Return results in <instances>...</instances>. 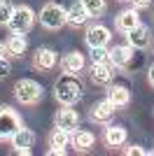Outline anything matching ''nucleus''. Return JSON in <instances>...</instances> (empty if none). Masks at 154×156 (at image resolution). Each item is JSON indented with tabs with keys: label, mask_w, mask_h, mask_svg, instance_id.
<instances>
[{
	"label": "nucleus",
	"mask_w": 154,
	"mask_h": 156,
	"mask_svg": "<svg viewBox=\"0 0 154 156\" xmlns=\"http://www.w3.org/2000/svg\"><path fill=\"white\" fill-rule=\"evenodd\" d=\"M82 84H79V79H77V75H68V72H63L61 77L56 79V84H54V96H56V100L61 105H75L79 98H82Z\"/></svg>",
	"instance_id": "nucleus-1"
},
{
	"label": "nucleus",
	"mask_w": 154,
	"mask_h": 156,
	"mask_svg": "<svg viewBox=\"0 0 154 156\" xmlns=\"http://www.w3.org/2000/svg\"><path fill=\"white\" fill-rule=\"evenodd\" d=\"M33 23H35V12L28 5H19V7H14L12 16L7 21V28H9L12 35H26L33 28Z\"/></svg>",
	"instance_id": "nucleus-2"
},
{
	"label": "nucleus",
	"mask_w": 154,
	"mask_h": 156,
	"mask_svg": "<svg viewBox=\"0 0 154 156\" xmlns=\"http://www.w3.org/2000/svg\"><path fill=\"white\" fill-rule=\"evenodd\" d=\"M14 98L21 105H38L42 100V86L35 79H19L14 84Z\"/></svg>",
	"instance_id": "nucleus-3"
},
{
	"label": "nucleus",
	"mask_w": 154,
	"mask_h": 156,
	"mask_svg": "<svg viewBox=\"0 0 154 156\" xmlns=\"http://www.w3.org/2000/svg\"><path fill=\"white\" fill-rule=\"evenodd\" d=\"M40 26L47 30H58L61 26H65V7L58 2H47L40 9Z\"/></svg>",
	"instance_id": "nucleus-4"
},
{
	"label": "nucleus",
	"mask_w": 154,
	"mask_h": 156,
	"mask_svg": "<svg viewBox=\"0 0 154 156\" xmlns=\"http://www.w3.org/2000/svg\"><path fill=\"white\" fill-rule=\"evenodd\" d=\"M21 117L9 107V105H0V142L9 140V137L21 128Z\"/></svg>",
	"instance_id": "nucleus-5"
},
{
	"label": "nucleus",
	"mask_w": 154,
	"mask_h": 156,
	"mask_svg": "<svg viewBox=\"0 0 154 156\" xmlns=\"http://www.w3.org/2000/svg\"><path fill=\"white\" fill-rule=\"evenodd\" d=\"M84 40H86L89 49H91V47H108L110 40H112V35H110L108 26H103V23H91V26L86 28Z\"/></svg>",
	"instance_id": "nucleus-6"
},
{
	"label": "nucleus",
	"mask_w": 154,
	"mask_h": 156,
	"mask_svg": "<svg viewBox=\"0 0 154 156\" xmlns=\"http://www.w3.org/2000/svg\"><path fill=\"white\" fill-rule=\"evenodd\" d=\"M9 142H12V149L16 154H31V147L35 144V133L31 128H24L21 126L12 137H9Z\"/></svg>",
	"instance_id": "nucleus-7"
},
{
	"label": "nucleus",
	"mask_w": 154,
	"mask_h": 156,
	"mask_svg": "<svg viewBox=\"0 0 154 156\" xmlns=\"http://www.w3.org/2000/svg\"><path fill=\"white\" fill-rule=\"evenodd\" d=\"M70 144V130H65V128H54L49 133V147L51 149L47 151L49 156H61V154H65V147Z\"/></svg>",
	"instance_id": "nucleus-8"
},
{
	"label": "nucleus",
	"mask_w": 154,
	"mask_h": 156,
	"mask_svg": "<svg viewBox=\"0 0 154 156\" xmlns=\"http://www.w3.org/2000/svg\"><path fill=\"white\" fill-rule=\"evenodd\" d=\"M89 117H91V121H96V124H110V119L115 117V105L110 103L108 98H105V100H98V103L91 105Z\"/></svg>",
	"instance_id": "nucleus-9"
},
{
	"label": "nucleus",
	"mask_w": 154,
	"mask_h": 156,
	"mask_svg": "<svg viewBox=\"0 0 154 156\" xmlns=\"http://www.w3.org/2000/svg\"><path fill=\"white\" fill-rule=\"evenodd\" d=\"M56 63H58V56L49 47H40L38 51H35V56H33V65L38 70H54Z\"/></svg>",
	"instance_id": "nucleus-10"
},
{
	"label": "nucleus",
	"mask_w": 154,
	"mask_h": 156,
	"mask_svg": "<svg viewBox=\"0 0 154 156\" xmlns=\"http://www.w3.org/2000/svg\"><path fill=\"white\" fill-rule=\"evenodd\" d=\"M138 23H140V16H138V9H135V7L119 12V14H117V19H115V28L119 33H124V35H126L128 30H133Z\"/></svg>",
	"instance_id": "nucleus-11"
},
{
	"label": "nucleus",
	"mask_w": 154,
	"mask_h": 156,
	"mask_svg": "<svg viewBox=\"0 0 154 156\" xmlns=\"http://www.w3.org/2000/svg\"><path fill=\"white\" fill-rule=\"evenodd\" d=\"M133 61V47L131 44H117L115 49H110V65L115 68H126Z\"/></svg>",
	"instance_id": "nucleus-12"
},
{
	"label": "nucleus",
	"mask_w": 154,
	"mask_h": 156,
	"mask_svg": "<svg viewBox=\"0 0 154 156\" xmlns=\"http://www.w3.org/2000/svg\"><path fill=\"white\" fill-rule=\"evenodd\" d=\"M126 40L133 49H145V47L149 44V28L145 26V23H138L133 30L126 33Z\"/></svg>",
	"instance_id": "nucleus-13"
},
{
	"label": "nucleus",
	"mask_w": 154,
	"mask_h": 156,
	"mask_svg": "<svg viewBox=\"0 0 154 156\" xmlns=\"http://www.w3.org/2000/svg\"><path fill=\"white\" fill-rule=\"evenodd\" d=\"M86 19H89V14H86V9H84L82 0H77V2H72L68 9H65V23L72 28L82 26V23H86Z\"/></svg>",
	"instance_id": "nucleus-14"
},
{
	"label": "nucleus",
	"mask_w": 154,
	"mask_h": 156,
	"mask_svg": "<svg viewBox=\"0 0 154 156\" xmlns=\"http://www.w3.org/2000/svg\"><path fill=\"white\" fill-rule=\"evenodd\" d=\"M77 124H79V114L75 110H70V105H63V110L56 112V126L58 128H65V130H75Z\"/></svg>",
	"instance_id": "nucleus-15"
},
{
	"label": "nucleus",
	"mask_w": 154,
	"mask_h": 156,
	"mask_svg": "<svg viewBox=\"0 0 154 156\" xmlns=\"http://www.w3.org/2000/svg\"><path fill=\"white\" fill-rule=\"evenodd\" d=\"M70 144L75 147L77 151H89L94 144H96V135L89 133V130H72L70 133Z\"/></svg>",
	"instance_id": "nucleus-16"
},
{
	"label": "nucleus",
	"mask_w": 154,
	"mask_h": 156,
	"mask_svg": "<svg viewBox=\"0 0 154 156\" xmlns=\"http://www.w3.org/2000/svg\"><path fill=\"white\" fill-rule=\"evenodd\" d=\"M103 142H105V147H110V149L122 147V144L126 142V128H124V126H108L105 133H103Z\"/></svg>",
	"instance_id": "nucleus-17"
},
{
	"label": "nucleus",
	"mask_w": 154,
	"mask_h": 156,
	"mask_svg": "<svg viewBox=\"0 0 154 156\" xmlns=\"http://www.w3.org/2000/svg\"><path fill=\"white\" fill-rule=\"evenodd\" d=\"M61 70L68 75H79L84 70V56L79 51H70L61 58Z\"/></svg>",
	"instance_id": "nucleus-18"
},
{
	"label": "nucleus",
	"mask_w": 154,
	"mask_h": 156,
	"mask_svg": "<svg viewBox=\"0 0 154 156\" xmlns=\"http://www.w3.org/2000/svg\"><path fill=\"white\" fill-rule=\"evenodd\" d=\"M89 77L94 84L98 86H108L110 82H112V68H110L108 63H94L89 70Z\"/></svg>",
	"instance_id": "nucleus-19"
},
{
	"label": "nucleus",
	"mask_w": 154,
	"mask_h": 156,
	"mask_svg": "<svg viewBox=\"0 0 154 156\" xmlns=\"http://www.w3.org/2000/svg\"><path fill=\"white\" fill-rule=\"evenodd\" d=\"M108 100L115 105V107H126V105L131 103V91L122 84H115V86L108 89Z\"/></svg>",
	"instance_id": "nucleus-20"
},
{
	"label": "nucleus",
	"mask_w": 154,
	"mask_h": 156,
	"mask_svg": "<svg viewBox=\"0 0 154 156\" xmlns=\"http://www.w3.org/2000/svg\"><path fill=\"white\" fill-rule=\"evenodd\" d=\"M26 49H28V40H26L24 35H12V37L5 42V54H9V56H14V58L24 56Z\"/></svg>",
	"instance_id": "nucleus-21"
},
{
	"label": "nucleus",
	"mask_w": 154,
	"mask_h": 156,
	"mask_svg": "<svg viewBox=\"0 0 154 156\" xmlns=\"http://www.w3.org/2000/svg\"><path fill=\"white\" fill-rule=\"evenodd\" d=\"M82 5H84V9H86L89 16H103L105 9H108L105 0H82Z\"/></svg>",
	"instance_id": "nucleus-22"
},
{
	"label": "nucleus",
	"mask_w": 154,
	"mask_h": 156,
	"mask_svg": "<svg viewBox=\"0 0 154 156\" xmlns=\"http://www.w3.org/2000/svg\"><path fill=\"white\" fill-rule=\"evenodd\" d=\"M91 63H108L110 61V51L108 47H91Z\"/></svg>",
	"instance_id": "nucleus-23"
},
{
	"label": "nucleus",
	"mask_w": 154,
	"mask_h": 156,
	"mask_svg": "<svg viewBox=\"0 0 154 156\" xmlns=\"http://www.w3.org/2000/svg\"><path fill=\"white\" fill-rule=\"evenodd\" d=\"M12 12H14L12 2H7V0H0V26H2V23L7 26V21H9V16H12Z\"/></svg>",
	"instance_id": "nucleus-24"
},
{
	"label": "nucleus",
	"mask_w": 154,
	"mask_h": 156,
	"mask_svg": "<svg viewBox=\"0 0 154 156\" xmlns=\"http://www.w3.org/2000/svg\"><path fill=\"white\" fill-rule=\"evenodd\" d=\"M124 154L126 156H142V154H147V151L142 149V147H138V144H131V147H124Z\"/></svg>",
	"instance_id": "nucleus-25"
},
{
	"label": "nucleus",
	"mask_w": 154,
	"mask_h": 156,
	"mask_svg": "<svg viewBox=\"0 0 154 156\" xmlns=\"http://www.w3.org/2000/svg\"><path fill=\"white\" fill-rule=\"evenodd\" d=\"M9 70H12L9 61H7L5 56H0V77H7V75H9Z\"/></svg>",
	"instance_id": "nucleus-26"
},
{
	"label": "nucleus",
	"mask_w": 154,
	"mask_h": 156,
	"mask_svg": "<svg viewBox=\"0 0 154 156\" xmlns=\"http://www.w3.org/2000/svg\"><path fill=\"white\" fill-rule=\"evenodd\" d=\"M133 2V7L135 9H145V7H149L152 5V0H131Z\"/></svg>",
	"instance_id": "nucleus-27"
},
{
	"label": "nucleus",
	"mask_w": 154,
	"mask_h": 156,
	"mask_svg": "<svg viewBox=\"0 0 154 156\" xmlns=\"http://www.w3.org/2000/svg\"><path fill=\"white\" fill-rule=\"evenodd\" d=\"M147 79H149V84L154 86V63L149 65V72H147Z\"/></svg>",
	"instance_id": "nucleus-28"
},
{
	"label": "nucleus",
	"mask_w": 154,
	"mask_h": 156,
	"mask_svg": "<svg viewBox=\"0 0 154 156\" xmlns=\"http://www.w3.org/2000/svg\"><path fill=\"white\" fill-rule=\"evenodd\" d=\"M2 54H5V44H2V42H0V56H2Z\"/></svg>",
	"instance_id": "nucleus-29"
}]
</instances>
